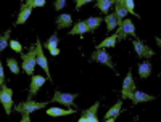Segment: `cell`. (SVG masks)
<instances>
[{
	"label": "cell",
	"mask_w": 161,
	"mask_h": 122,
	"mask_svg": "<svg viewBox=\"0 0 161 122\" xmlns=\"http://www.w3.org/2000/svg\"><path fill=\"white\" fill-rule=\"evenodd\" d=\"M79 97L77 93H61L60 90L55 92V95L52 97V101L55 103H61L64 106H69V108H74V100Z\"/></svg>",
	"instance_id": "5b68a950"
},
{
	"label": "cell",
	"mask_w": 161,
	"mask_h": 122,
	"mask_svg": "<svg viewBox=\"0 0 161 122\" xmlns=\"http://www.w3.org/2000/svg\"><path fill=\"white\" fill-rule=\"evenodd\" d=\"M150 74H152V61L147 60V61L140 63L139 64V76H140V79H147Z\"/></svg>",
	"instance_id": "9a60e30c"
},
{
	"label": "cell",
	"mask_w": 161,
	"mask_h": 122,
	"mask_svg": "<svg viewBox=\"0 0 161 122\" xmlns=\"http://www.w3.org/2000/svg\"><path fill=\"white\" fill-rule=\"evenodd\" d=\"M7 64H8L10 71H11L13 74H19V72H21V67H19V64H18V61H16L15 58H8V60H7Z\"/></svg>",
	"instance_id": "d4e9b609"
},
{
	"label": "cell",
	"mask_w": 161,
	"mask_h": 122,
	"mask_svg": "<svg viewBox=\"0 0 161 122\" xmlns=\"http://www.w3.org/2000/svg\"><path fill=\"white\" fill-rule=\"evenodd\" d=\"M95 5H97V8L102 13H105V15H106V13L110 11V8L114 5V2H113V0H98V2H95Z\"/></svg>",
	"instance_id": "ffe728a7"
},
{
	"label": "cell",
	"mask_w": 161,
	"mask_h": 122,
	"mask_svg": "<svg viewBox=\"0 0 161 122\" xmlns=\"http://www.w3.org/2000/svg\"><path fill=\"white\" fill-rule=\"evenodd\" d=\"M57 45H58V34H52V37L47 40L45 47H47V50H52V48H58Z\"/></svg>",
	"instance_id": "484cf974"
},
{
	"label": "cell",
	"mask_w": 161,
	"mask_h": 122,
	"mask_svg": "<svg viewBox=\"0 0 161 122\" xmlns=\"http://www.w3.org/2000/svg\"><path fill=\"white\" fill-rule=\"evenodd\" d=\"M116 42H118V35H110V37H106L105 40H102V42L98 44V48L103 50L106 47H114Z\"/></svg>",
	"instance_id": "7402d4cb"
},
{
	"label": "cell",
	"mask_w": 161,
	"mask_h": 122,
	"mask_svg": "<svg viewBox=\"0 0 161 122\" xmlns=\"http://www.w3.org/2000/svg\"><path fill=\"white\" fill-rule=\"evenodd\" d=\"M3 82H5V71H3L2 61H0V87H3Z\"/></svg>",
	"instance_id": "f546056e"
},
{
	"label": "cell",
	"mask_w": 161,
	"mask_h": 122,
	"mask_svg": "<svg viewBox=\"0 0 161 122\" xmlns=\"http://www.w3.org/2000/svg\"><path fill=\"white\" fill-rule=\"evenodd\" d=\"M103 21L106 23V29H108V31H113L116 26H118V19H116V16H114V13H111V15H106Z\"/></svg>",
	"instance_id": "603a6c76"
},
{
	"label": "cell",
	"mask_w": 161,
	"mask_h": 122,
	"mask_svg": "<svg viewBox=\"0 0 161 122\" xmlns=\"http://www.w3.org/2000/svg\"><path fill=\"white\" fill-rule=\"evenodd\" d=\"M44 5H45V0H28V2H26V7H29V8L44 7Z\"/></svg>",
	"instance_id": "f1b7e54d"
},
{
	"label": "cell",
	"mask_w": 161,
	"mask_h": 122,
	"mask_svg": "<svg viewBox=\"0 0 161 122\" xmlns=\"http://www.w3.org/2000/svg\"><path fill=\"white\" fill-rule=\"evenodd\" d=\"M36 60H37V64L45 71L47 79L52 80V74L48 71V61H47V58L44 55V50H42V44H40V40H37V44H36Z\"/></svg>",
	"instance_id": "8992f818"
},
{
	"label": "cell",
	"mask_w": 161,
	"mask_h": 122,
	"mask_svg": "<svg viewBox=\"0 0 161 122\" xmlns=\"http://www.w3.org/2000/svg\"><path fill=\"white\" fill-rule=\"evenodd\" d=\"M118 40H124L126 37H136L137 39V32H136V26L130 19H123L118 23Z\"/></svg>",
	"instance_id": "6da1fadb"
},
{
	"label": "cell",
	"mask_w": 161,
	"mask_h": 122,
	"mask_svg": "<svg viewBox=\"0 0 161 122\" xmlns=\"http://www.w3.org/2000/svg\"><path fill=\"white\" fill-rule=\"evenodd\" d=\"M45 80H47V77H44V76H32L28 98H31V100H32V97H34V95L39 92V88H40V87H42V85L45 84Z\"/></svg>",
	"instance_id": "30bf717a"
},
{
	"label": "cell",
	"mask_w": 161,
	"mask_h": 122,
	"mask_svg": "<svg viewBox=\"0 0 161 122\" xmlns=\"http://www.w3.org/2000/svg\"><path fill=\"white\" fill-rule=\"evenodd\" d=\"M10 29L8 31H5L2 35H0V53H2L7 47H8V42H10Z\"/></svg>",
	"instance_id": "cb8c5ba5"
},
{
	"label": "cell",
	"mask_w": 161,
	"mask_h": 122,
	"mask_svg": "<svg viewBox=\"0 0 161 122\" xmlns=\"http://www.w3.org/2000/svg\"><path fill=\"white\" fill-rule=\"evenodd\" d=\"M105 122H114V119H105Z\"/></svg>",
	"instance_id": "d590c367"
},
{
	"label": "cell",
	"mask_w": 161,
	"mask_h": 122,
	"mask_svg": "<svg viewBox=\"0 0 161 122\" xmlns=\"http://www.w3.org/2000/svg\"><path fill=\"white\" fill-rule=\"evenodd\" d=\"M31 11H32V8L26 7V3H23L21 10H19V15H18V19H16V24H24L28 21V18L31 16Z\"/></svg>",
	"instance_id": "2e32d148"
},
{
	"label": "cell",
	"mask_w": 161,
	"mask_h": 122,
	"mask_svg": "<svg viewBox=\"0 0 161 122\" xmlns=\"http://www.w3.org/2000/svg\"><path fill=\"white\" fill-rule=\"evenodd\" d=\"M55 21H57V28L58 29H66V28H69V26L73 24L71 15H58Z\"/></svg>",
	"instance_id": "5bb4252c"
},
{
	"label": "cell",
	"mask_w": 161,
	"mask_h": 122,
	"mask_svg": "<svg viewBox=\"0 0 161 122\" xmlns=\"http://www.w3.org/2000/svg\"><path fill=\"white\" fill-rule=\"evenodd\" d=\"M121 108H123V103L121 101H118L114 106H111L108 111H106V114H105V119H116V116L121 113Z\"/></svg>",
	"instance_id": "d6986e66"
},
{
	"label": "cell",
	"mask_w": 161,
	"mask_h": 122,
	"mask_svg": "<svg viewBox=\"0 0 161 122\" xmlns=\"http://www.w3.org/2000/svg\"><path fill=\"white\" fill-rule=\"evenodd\" d=\"M45 113H47L48 116H57V117H60V116H68V114H73V113H76V109H61V108H48V109H45Z\"/></svg>",
	"instance_id": "e0dca14e"
},
{
	"label": "cell",
	"mask_w": 161,
	"mask_h": 122,
	"mask_svg": "<svg viewBox=\"0 0 161 122\" xmlns=\"http://www.w3.org/2000/svg\"><path fill=\"white\" fill-rule=\"evenodd\" d=\"M114 5H116V10H114V16H116L118 23H119V21H123V19L127 16V10H126V7H124V3H123V0H116V2H114Z\"/></svg>",
	"instance_id": "4fadbf2b"
},
{
	"label": "cell",
	"mask_w": 161,
	"mask_h": 122,
	"mask_svg": "<svg viewBox=\"0 0 161 122\" xmlns=\"http://www.w3.org/2000/svg\"><path fill=\"white\" fill-rule=\"evenodd\" d=\"M86 3H90V0H76V8L79 10L82 5H86Z\"/></svg>",
	"instance_id": "1f68e13d"
},
{
	"label": "cell",
	"mask_w": 161,
	"mask_h": 122,
	"mask_svg": "<svg viewBox=\"0 0 161 122\" xmlns=\"http://www.w3.org/2000/svg\"><path fill=\"white\" fill-rule=\"evenodd\" d=\"M90 58H92L93 61H97V63H102V64H105V66H108V67H113V66H114L111 56H110L105 50H100V48H97L95 51H93Z\"/></svg>",
	"instance_id": "9c48e42d"
},
{
	"label": "cell",
	"mask_w": 161,
	"mask_h": 122,
	"mask_svg": "<svg viewBox=\"0 0 161 122\" xmlns=\"http://www.w3.org/2000/svg\"><path fill=\"white\" fill-rule=\"evenodd\" d=\"M23 58V71L28 74V76H32L34 74V69H36V64H37V60H36V47H32L28 53H24L21 56Z\"/></svg>",
	"instance_id": "3957f363"
},
{
	"label": "cell",
	"mask_w": 161,
	"mask_h": 122,
	"mask_svg": "<svg viewBox=\"0 0 161 122\" xmlns=\"http://www.w3.org/2000/svg\"><path fill=\"white\" fill-rule=\"evenodd\" d=\"M102 23H103V19H102V18H98V16H95V18H89V19L86 21L87 29H89L90 32L97 31V29L100 28V26H102Z\"/></svg>",
	"instance_id": "ac0fdd59"
},
{
	"label": "cell",
	"mask_w": 161,
	"mask_h": 122,
	"mask_svg": "<svg viewBox=\"0 0 161 122\" xmlns=\"http://www.w3.org/2000/svg\"><path fill=\"white\" fill-rule=\"evenodd\" d=\"M47 104H48V103H45V101L37 103V101H34V100L28 98L26 101H23V103L16 104L15 111H18V113H21V114H31V113H34V111H37V109H42V108H45Z\"/></svg>",
	"instance_id": "7a4b0ae2"
},
{
	"label": "cell",
	"mask_w": 161,
	"mask_h": 122,
	"mask_svg": "<svg viewBox=\"0 0 161 122\" xmlns=\"http://www.w3.org/2000/svg\"><path fill=\"white\" fill-rule=\"evenodd\" d=\"M156 97H153V95H148V93H145V92H139V90H134L132 93V104H139V103H145V101H153Z\"/></svg>",
	"instance_id": "8fae6325"
},
{
	"label": "cell",
	"mask_w": 161,
	"mask_h": 122,
	"mask_svg": "<svg viewBox=\"0 0 161 122\" xmlns=\"http://www.w3.org/2000/svg\"><path fill=\"white\" fill-rule=\"evenodd\" d=\"M8 47H10L13 51H16V53H21V51H23V45L18 42V40H10Z\"/></svg>",
	"instance_id": "83f0119b"
},
{
	"label": "cell",
	"mask_w": 161,
	"mask_h": 122,
	"mask_svg": "<svg viewBox=\"0 0 161 122\" xmlns=\"http://www.w3.org/2000/svg\"><path fill=\"white\" fill-rule=\"evenodd\" d=\"M123 3H124L127 13H130V15H134V16H137V18H139V15L136 13V10H134V2H132V0H123Z\"/></svg>",
	"instance_id": "4316f807"
},
{
	"label": "cell",
	"mask_w": 161,
	"mask_h": 122,
	"mask_svg": "<svg viewBox=\"0 0 161 122\" xmlns=\"http://www.w3.org/2000/svg\"><path fill=\"white\" fill-rule=\"evenodd\" d=\"M86 32H89V29H87V24H86V21H79L77 24H74L73 26V29H71V35H76V34H86Z\"/></svg>",
	"instance_id": "44dd1931"
},
{
	"label": "cell",
	"mask_w": 161,
	"mask_h": 122,
	"mask_svg": "<svg viewBox=\"0 0 161 122\" xmlns=\"http://www.w3.org/2000/svg\"><path fill=\"white\" fill-rule=\"evenodd\" d=\"M0 103L3 104V109L7 114H11L13 109V90L10 87H0Z\"/></svg>",
	"instance_id": "277c9868"
},
{
	"label": "cell",
	"mask_w": 161,
	"mask_h": 122,
	"mask_svg": "<svg viewBox=\"0 0 161 122\" xmlns=\"http://www.w3.org/2000/svg\"><path fill=\"white\" fill-rule=\"evenodd\" d=\"M21 122H31V119H29V114H23V119H21Z\"/></svg>",
	"instance_id": "836d02e7"
},
{
	"label": "cell",
	"mask_w": 161,
	"mask_h": 122,
	"mask_svg": "<svg viewBox=\"0 0 161 122\" xmlns=\"http://www.w3.org/2000/svg\"><path fill=\"white\" fill-rule=\"evenodd\" d=\"M98 106H100V103L97 101L95 104H93L92 108H89V109H86L84 113H82V116L89 120V122H100L98 120V117H97V111H98Z\"/></svg>",
	"instance_id": "7c38bea8"
},
{
	"label": "cell",
	"mask_w": 161,
	"mask_h": 122,
	"mask_svg": "<svg viewBox=\"0 0 161 122\" xmlns=\"http://www.w3.org/2000/svg\"><path fill=\"white\" fill-rule=\"evenodd\" d=\"M63 7H66V0H57L55 2V8L57 10H61Z\"/></svg>",
	"instance_id": "4dcf8cb0"
},
{
	"label": "cell",
	"mask_w": 161,
	"mask_h": 122,
	"mask_svg": "<svg viewBox=\"0 0 161 122\" xmlns=\"http://www.w3.org/2000/svg\"><path fill=\"white\" fill-rule=\"evenodd\" d=\"M48 51H50V55H52V56L60 55V48H52V50H48Z\"/></svg>",
	"instance_id": "d6a6232c"
},
{
	"label": "cell",
	"mask_w": 161,
	"mask_h": 122,
	"mask_svg": "<svg viewBox=\"0 0 161 122\" xmlns=\"http://www.w3.org/2000/svg\"><path fill=\"white\" fill-rule=\"evenodd\" d=\"M77 122H89V120H87V119H86V117H84V116H80V117H79V120H77Z\"/></svg>",
	"instance_id": "e575fe53"
},
{
	"label": "cell",
	"mask_w": 161,
	"mask_h": 122,
	"mask_svg": "<svg viewBox=\"0 0 161 122\" xmlns=\"http://www.w3.org/2000/svg\"><path fill=\"white\" fill-rule=\"evenodd\" d=\"M134 90H136V82H134V76L132 72L129 71L126 79H124V84H123V88H121V95H123V98H129L132 97Z\"/></svg>",
	"instance_id": "52a82bcc"
},
{
	"label": "cell",
	"mask_w": 161,
	"mask_h": 122,
	"mask_svg": "<svg viewBox=\"0 0 161 122\" xmlns=\"http://www.w3.org/2000/svg\"><path fill=\"white\" fill-rule=\"evenodd\" d=\"M132 45H134V48H136V53H137L140 58H152V56L155 55V51H153L150 47H147L142 40H139V39L134 40Z\"/></svg>",
	"instance_id": "ba28073f"
}]
</instances>
